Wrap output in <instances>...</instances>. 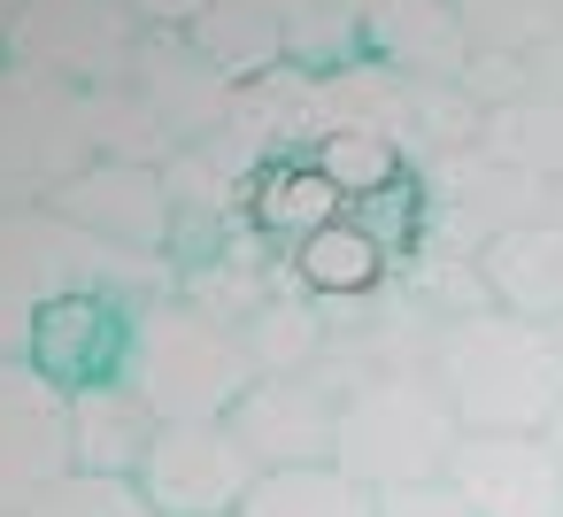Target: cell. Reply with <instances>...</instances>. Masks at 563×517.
Segmentation results:
<instances>
[{"instance_id":"1","label":"cell","mask_w":563,"mask_h":517,"mask_svg":"<svg viewBox=\"0 0 563 517\" xmlns=\"http://www.w3.org/2000/svg\"><path fill=\"white\" fill-rule=\"evenodd\" d=\"M63 294H109L124 309L170 301L178 263L170 255H124L55 209H0V355H24L32 317Z\"/></svg>"},{"instance_id":"2","label":"cell","mask_w":563,"mask_h":517,"mask_svg":"<svg viewBox=\"0 0 563 517\" xmlns=\"http://www.w3.org/2000/svg\"><path fill=\"white\" fill-rule=\"evenodd\" d=\"M432 378L455 402L463 432H548L563 409V348L548 324H525L509 309H478L440 324Z\"/></svg>"},{"instance_id":"3","label":"cell","mask_w":563,"mask_h":517,"mask_svg":"<svg viewBox=\"0 0 563 517\" xmlns=\"http://www.w3.org/2000/svg\"><path fill=\"white\" fill-rule=\"evenodd\" d=\"M124 386H132L163 425L232 417V402L255 386V355H247L240 324H224V317L194 309L186 294H170V301H147V309L132 317Z\"/></svg>"},{"instance_id":"4","label":"cell","mask_w":563,"mask_h":517,"mask_svg":"<svg viewBox=\"0 0 563 517\" xmlns=\"http://www.w3.org/2000/svg\"><path fill=\"white\" fill-rule=\"evenodd\" d=\"M455 440H463V425H455V402L440 394V378L432 371H386V378H363L355 394H340L332 463L378 494V486L440 479Z\"/></svg>"},{"instance_id":"5","label":"cell","mask_w":563,"mask_h":517,"mask_svg":"<svg viewBox=\"0 0 563 517\" xmlns=\"http://www.w3.org/2000/svg\"><path fill=\"white\" fill-rule=\"evenodd\" d=\"M86 163V94L0 63V209H47Z\"/></svg>"},{"instance_id":"6","label":"cell","mask_w":563,"mask_h":517,"mask_svg":"<svg viewBox=\"0 0 563 517\" xmlns=\"http://www.w3.org/2000/svg\"><path fill=\"white\" fill-rule=\"evenodd\" d=\"M409 170H417V186H424V240H432V248H455V255H478L486 240L555 217V186H548V178H525V170H509V163H494L486 147L424 155V163H409Z\"/></svg>"},{"instance_id":"7","label":"cell","mask_w":563,"mask_h":517,"mask_svg":"<svg viewBox=\"0 0 563 517\" xmlns=\"http://www.w3.org/2000/svg\"><path fill=\"white\" fill-rule=\"evenodd\" d=\"M132 47H140V24L117 0H24L0 63L40 70L70 94H93V86H124Z\"/></svg>"},{"instance_id":"8","label":"cell","mask_w":563,"mask_h":517,"mask_svg":"<svg viewBox=\"0 0 563 517\" xmlns=\"http://www.w3.org/2000/svg\"><path fill=\"white\" fill-rule=\"evenodd\" d=\"M255 455L232 440L224 417H186L163 425L147 463H140V494L155 517H240L255 494Z\"/></svg>"},{"instance_id":"9","label":"cell","mask_w":563,"mask_h":517,"mask_svg":"<svg viewBox=\"0 0 563 517\" xmlns=\"http://www.w3.org/2000/svg\"><path fill=\"white\" fill-rule=\"evenodd\" d=\"M55 479H70V394L0 355V517H24Z\"/></svg>"},{"instance_id":"10","label":"cell","mask_w":563,"mask_h":517,"mask_svg":"<svg viewBox=\"0 0 563 517\" xmlns=\"http://www.w3.org/2000/svg\"><path fill=\"white\" fill-rule=\"evenodd\" d=\"M448 479L471 517H563V455L548 432H463Z\"/></svg>"},{"instance_id":"11","label":"cell","mask_w":563,"mask_h":517,"mask_svg":"<svg viewBox=\"0 0 563 517\" xmlns=\"http://www.w3.org/2000/svg\"><path fill=\"white\" fill-rule=\"evenodd\" d=\"M124 86L147 101V117H155L178 147H194V140H209V132H224V124H232V109H240V86H232V78H224V70H217L186 32H140Z\"/></svg>"},{"instance_id":"12","label":"cell","mask_w":563,"mask_h":517,"mask_svg":"<svg viewBox=\"0 0 563 517\" xmlns=\"http://www.w3.org/2000/svg\"><path fill=\"white\" fill-rule=\"evenodd\" d=\"M47 209L93 240L124 248V255H170V224H178L170 178L155 163H86Z\"/></svg>"},{"instance_id":"13","label":"cell","mask_w":563,"mask_h":517,"mask_svg":"<svg viewBox=\"0 0 563 517\" xmlns=\"http://www.w3.org/2000/svg\"><path fill=\"white\" fill-rule=\"evenodd\" d=\"M132 317L124 301L109 294H63L32 317V340H24V363L40 378H55L63 394L78 386H101V378H124V355H132Z\"/></svg>"},{"instance_id":"14","label":"cell","mask_w":563,"mask_h":517,"mask_svg":"<svg viewBox=\"0 0 563 517\" xmlns=\"http://www.w3.org/2000/svg\"><path fill=\"white\" fill-rule=\"evenodd\" d=\"M232 440L255 455V471H294V463H332L340 432V394L317 378H255L232 402Z\"/></svg>"},{"instance_id":"15","label":"cell","mask_w":563,"mask_h":517,"mask_svg":"<svg viewBox=\"0 0 563 517\" xmlns=\"http://www.w3.org/2000/svg\"><path fill=\"white\" fill-rule=\"evenodd\" d=\"M363 55L401 78L455 86L471 63V32L455 16V0H363Z\"/></svg>"},{"instance_id":"16","label":"cell","mask_w":563,"mask_h":517,"mask_svg":"<svg viewBox=\"0 0 563 517\" xmlns=\"http://www.w3.org/2000/svg\"><path fill=\"white\" fill-rule=\"evenodd\" d=\"M155 432H163V417H155L124 378H101V386H78V394H70V471L140 479Z\"/></svg>"},{"instance_id":"17","label":"cell","mask_w":563,"mask_h":517,"mask_svg":"<svg viewBox=\"0 0 563 517\" xmlns=\"http://www.w3.org/2000/svg\"><path fill=\"white\" fill-rule=\"evenodd\" d=\"M478 271H486L494 309H509V317H525V324H555V317H563V224H555V217L486 240V248H478Z\"/></svg>"},{"instance_id":"18","label":"cell","mask_w":563,"mask_h":517,"mask_svg":"<svg viewBox=\"0 0 563 517\" xmlns=\"http://www.w3.org/2000/svg\"><path fill=\"white\" fill-rule=\"evenodd\" d=\"M332 217H347V201L332 194V178L309 163V155H286V163H271L263 178H255V201H247V224L271 240V248H301L309 232H324Z\"/></svg>"},{"instance_id":"19","label":"cell","mask_w":563,"mask_h":517,"mask_svg":"<svg viewBox=\"0 0 563 517\" xmlns=\"http://www.w3.org/2000/svg\"><path fill=\"white\" fill-rule=\"evenodd\" d=\"M286 263H294V278H301L317 301H355V294H378V286L394 278V255H386L355 217H332V224L309 232Z\"/></svg>"},{"instance_id":"20","label":"cell","mask_w":563,"mask_h":517,"mask_svg":"<svg viewBox=\"0 0 563 517\" xmlns=\"http://www.w3.org/2000/svg\"><path fill=\"white\" fill-rule=\"evenodd\" d=\"M247 355H255V378H309L317 355H324V309L301 278H286L247 324H240Z\"/></svg>"},{"instance_id":"21","label":"cell","mask_w":563,"mask_h":517,"mask_svg":"<svg viewBox=\"0 0 563 517\" xmlns=\"http://www.w3.org/2000/svg\"><path fill=\"white\" fill-rule=\"evenodd\" d=\"M186 40H194L232 86H255V78H271V70L286 63V32H278V16L263 9V0H209Z\"/></svg>"},{"instance_id":"22","label":"cell","mask_w":563,"mask_h":517,"mask_svg":"<svg viewBox=\"0 0 563 517\" xmlns=\"http://www.w3.org/2000/svg\"><path fill=\"white\" fill-rule=\"evenodd\" d=\"M240 517H378V494L340 463H294V471H263Z\"/></svg>"},{"instance_id":"23","label":"cell","mask_w":563,"mask_h":517,"mask_svg":"<svg viewBox=\"0 0 563 517\" xmlns=\"http://www.w3.org/2000/svg\"><path fill=\"white\" fill-rule=\"evenodd\" d=\"M286 32V63L294 70H347L363 63V0H263Z\"/></svg>"},{"instance_id":"24","label":"cell","mask_w":563,"mask_h":517,"mask_svg":"<svg viewBox=\"0 0 563 517\" xmlns=\"http://www.w3.org/2000/svg\"><path fill=\"white\" fill-rule=\"evenodd\" d=\"M478 147H486L494 163L525 170V178H548V186H563V101H548V94H525V101L494 109V117L478 124Z\"/></svg>"},{"instance_id":"25","label":"cell","mask_w":563,"mask_h":517,"mask_svg":"<svg viewBox=\"0 0 563 517\" xmlns=\"http://www.w3.org/2000/svg\"><path fill=\"white\" fill-rule=\"evenodd\" d=\"M86 147H93V163H155V170H170V155H178V140L147 117V101L132 86L86 94Z\"/></svg>"},{"instance_id":"26","label":"cell","mask_w":563,"mask_h":517,"mask_svg":"<svg viewBox=\"0 0 563 517\" xmlns=\"http://www.w3.org/2000/svg\"><path fill=\"white\" fill-rule=\"evenodd\" d=\"M394 286H409L440 324H455V317H478V309H494V294H486V271H478V255H455V248H432V240H417L401 263H394Z\"/></svg>"},{"instance_id":"27","label":"cell","mask_w":563,"mask_h":517,"mask_svg":"<svg viewBox=\"0 0 563 517\" xmlns=\"http://www.w3.org/2000/svg\"><path fill=\"white\" fill-rule=\"evenodd\" d=\"M455 16H463L471 47L532 55L540 40H555V32H563V0H455Z\"/></svg>"},{"instance_id":"28","label":"cell","mask_w":563,"mask_h":517,"mask_svg":"<svg viewBox=\"0 0 563 517\" xmlns=\"http://www.w3.org/2000/svg\"><path fill=\"white\" fill-rule=\"evenodd\" d=\"M309 163L332 178V194H340V201H363V194H378V186H394V178L409 170V155H401V147H386V140H371V132H332Z\"/></svg>"},{"instance_id":"29","label":"cell","mask_w":563,"mask_h":517,"mask_svg":"<svg viewBox=\"0 0 563 517\" xmlns=\"http://www.w3.org/2000/svg\"><path fill=\"white\" fill-rule=\"evenodd\" d=\"M24 517H155L147 509V494H140V479H101V471H70V479H55Z\"/></svg>"},{"instance_id":"30","label":"cell","mask_w":563,"mask_h":517,"mask_svg":"<svg viewBox=\"0 0 563 517\" xmlns=\"http://www.w3.org/2000/svg\"><path fill=\"white\" fill-rule=\"evenodd\" d=\"M347 217L401 263L417 240H424V186H417V170H401L394 186H378V194H363V201H347Z\"/></svg>"},{"instance_id":"31","label":"cell","mask_w":563,"mask_h":517,"mask_svg":"<svg viewBox=\"0 0 563 517\" xmlns=\"http://www.w3.org/2000/svg\"><path fill=\"white\" fill-rule=\"evenodd\" d=\"M455 86H463V94H471L486 117L532 94V78H525V55H494V47H471V63H463V78H455Z\"/></svg>"},{"instance_id":"32","label":"cell","mask_w":563,"mask_h":517,"mask_svg":"<svg viewBox=\"0 0 563 517\" xmlns=\"http://www.w3.org/2000/svg\"><path fill=\"white\" fill-rule=\"evenodd\" d=\"M378 517H471V502L455 494V479H409V486H378Z\"/></svg>"},{"instance_id":"33","label":"cell","mask_w":563,"mask_h":517,"mask_svg":"<svg viewBox=\"0 0 563 517\" xmlns=\"http://www.w3.org/2000/svg\"><path fill=\"white\" fill-rule=\"evenodd\" d=\"M117 9H124L140 32H194V16L209 9V0H117Z\"/></svg>"},{"instance_id":"34","label":"cell","mask_w":563,"mask_h":517,"mask_svg":"<svg viewBox=\"0 0 563 517\" xmlns=\"http://www.w3.org/2000/svg\"><path fill=\"white\" fill-rule=\"evenodd\" d=\"M525 78H532V94L563 101V32H555V40H540V47L525 55Z\"/></svg>"},{"instance_id":"35","label":"cell","mask_w":563,"mask_h":517,"mask_svg":"<svg viewBox=\"0 0 563 517\" xmlns=\"http://www.w3.org/2000/svg\"><path fill=\"white\" fill-rule=\"evenodd\" d=\"M16 9H24V0H0V47H9V24H16Z\"/></svg>"},{"instance_id":"36","label":"cell","mask_w":563,"mask_h":517,"mask_svg":"<svg viewBox=\"0 0 563 517\" xmlns=\"http://www.w3.org/2000/svg\"><path fill=\"white\" fill-rule=\"evenodd\" d=\"M548 440H555V455H563V409H555V425H548Z\"/></svg>"},{"instance_id":"37","label":"cell","mask_w":563,"mask_h":517,"mask_svg":"<svg viewBox=\"0 0 563 517\" xmlns=\"http://www.w3.org/2000/svg\"><path fill=\"white\" fill-rule=\"evenodd\" d=\"M548 332H555V348H563V317H555V324H548Z\"/></svg>"},{"instance_id":"38","label":"cell","mask_w":563,"mask_h":517,"mask_svg":"<svg viewBox=\"0 0 563 517\" xmlns=\"http://www.w3.org/2000/svg\"><path fill=\"white\" fill-rule=\"evenodd\" d=\"M555 224H563V186H555Z\"/></svg>"}]
</instances>
